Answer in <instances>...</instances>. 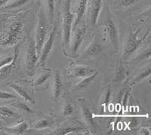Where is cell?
I'll use <instances>...</instances> for the list:
<instances>
[{"label": "cell", "mask_w": 151, "mask_h": 135, "mask_svg": "<svg viewBox=\"0 0 151 135\" xmlns=\"http://www.w3.org/2000/svg\"><path fill=\"white\" fill-rule=\"evenodd\" d=\"M38 60L39 56L36 52L34 40L31 38H27L24 51V64L27 72H33L37 67Z\"/></svg>", "instance_id": "5"}, {"label": "cell", "mask_w": 151, "mask_h": 135, "mask_svg": "<svg viewBox=\"0 0 151 135\" xmlns=\"http://www.w3.org/2000/svg\"><path fill=\"white\" fill-rule=\"evenodd\" d=\"M55 123V120L52 117H46V118H42L38 120L36 123L33 125V128L36 130H42L45 128L51 127Z\"/></svg>", "instance_id": "21"}, {"label": "cell", "mask_w": 151, "mask_h": 135, "mask_svg": "<svg viewBox=\"0 0 151 135\" xmlns=\"http://www.w3.org/2000/svg\"><path fill=\"white\" fill-rule=\"evenodd\" d=\"M51 75H52V70H45V71H43V72L40 73V74H38L36 75V79L33 81V88L35 89H37L38 88H41L42 86L43 87L45 85H46Z\"/></svg>", "instance_id": "17"}, {"label": "cell", "mask_w": 151, "mask_h": 135, "mask_svg": "<svg viewBox=\"0 0 151 135\" xmlns=\"http://www.w3.org/2000/svg\"><path fill=\"white\" fill-rule=\"evenodd\" d=\"M66 72L68 75L79 79L86 78L99 73L96 68L88 65H70Z\"/></svg>", "instance_id": "8"}, {"label": "cell", "mask_w": 151, "mask_h": 135, "mask_svg": "<svg viewBox=\"0 0 151 135\" xmlns=\"http://www.w3.org/2000/svg\"><path fill=\"white\" fill-rule=\"evenodd\" d=\"M140 31H141V29H137L135 30L129 32L127 39H126V41L125 42V45H124L123 52H122V61H126L141 47V45L146 41L147 38L150 35V27L148 28L145 34L139 39L137 37V36L139 34Z\"/></svg>", "instance_id": "2"}, {"label": "cell", "mask_w": 151, "mask_h": 135, "mask_svg": "<svg viewBox=\"0 0 151 135\" xmlns=\"http://www.w3.org/2000/svg\"><path fill=\"white\" fill-rule=\"evenodd\" d=\"M16 99V96L6 91H0V100H13Z\"/></svg>", "instance_id": "31"}, {"label": "cell", "mask_w": 151, "mask_h": 135, "mask_svg": "<svg viewBox=\"0 0 151 135\" xmlns=\"http://www.w3.org/2000/svg\"><path fill=\"white\" fill-rule=\"evenodd\" d=\"M140 1H142V0H116L115 3L119 8L124 9V8L129 7Z\"/></svg>", "instance_id": "27"}, {"label": "cell", "mask_w": 151, "mask_h": 135, "mask_svg": "<svg viewBox=\"0 0 151 135\" xmlns=\"http://www.w3.org/2000/svg\"><path fill=\"white\" fill-rule=\"evenodd\" d=\"M103 51V45L98 40L94 39L86 48L85 54L89 56H97Z\"/></svg>", "instance_id": "19"}, {"label": "cell", "mask_w": 151, "mask_h": 135, "mask_svg": "<svg viewBox=\"0 0 151 135\" xmlns=\"http://www.w3.org/2000/svg\"><path fill=\"white\" fill-rule=\"evenodd\" d=\"M80 109L82 116H83L84 121H86V123L90 125V126L93 127V128L96 126L97 123L94 118V115L90 111L89 109L86 106V105L85 103H81Z\"/></svg>", "instance_id": "18"}, {"label": "cell", "mask_w": 151, "mask_h": 135, "mask_svg": "<svg viewBox=\"0 0 151 135\" xmlns=\"http://www.w3.org/2000/svg\"><path fill=\"white\" fill-rule=\"evenodd\" d=\"M9 86L12 88L17 94H18L21 98L24 100L26 102L29 103L30 104H34L35 101L33 99V98L31 97L30 94H28L27 91H26V89L24 88L22 86L19 85L15 84V83H9Z\"/></svg>", "instance_id": "16"}, {"label": "cell", "mask_w": 151, "mask_h": 135, "mask_svg": "<svg viewBox=\"0 0 151 135\" xmlns=\"http://www.w3.org/2000/svg\"><path fill=\"white\" fill-rule=\"evenodd\" d=\"M83 129L84 128L82 125H71L64 123L57 125L54 128V130L52 131L51 133H49V134L66 135L71 133H75V132H79Z\"/></svg>", "instance_id": "12"}, {"label": "cell", "mask_w": 151, "mask_h": 135, "mask_svg": "<svg viewBox=\"0 0 151 135\" xmlns=\"http://www.w3.org/2000/svg\"><path fill=\"white\" fill-rule=\"evenodd\" d=\"M57 33V26L55 24L53 27L52 29L50 32L48 37L45 39V42L43 44L42 48L41 50L40 57H39V60H38V66L43 67L45 64L47 59L49 57L50 54L52 53V50L54 48V45L55 42V36H56Z\"/></svg>", "instance_id": "7"}, {"label": "cell", "mask_w": 151, "mask_h": 135, "mask_svg": "<svg viewBox=\"0 0 151 135\" xmlns=\"http://www.w3.org/2000/svg\"><path fill=\"white\" fill-rule=\"evenodd\" d=\"M104 33L106 41L109 42L114 51L116 52L119 50V32L117 26L113 19L107 14L104 24Z\"/></svg>", "instance_id": "6"}, {"label": "cell", "mask_w": 151, "mask_h": 135, "mask_svg": "<svg viewBox=\"0 0 151 135\" xmlns=\"http://www.w3.org/2000/svg\"><path fill=\"white\" fill-rule=\"evenodd\" d=\"M29 1L30 0H14L12 2L9 4H6L3 7L5 10H12V9H15L17 8H21L26 5Z\"/></svg>", "instance_id": "24"}, {"label": "cell", "mask_w": 151, "mask_h": 135, "mask_svg": "<svg viewBox=\"0 0 151 135\" xmlns=\"http://www.w3.org/2000/svg\"><path fill=\"white\" fill-rule=\"evenodd\" d=\"M71 1L65 0L63 11V21H62V48L64 53L70 48L72 36V27L73 24L74 15L71 12Z\"/></svg>", "instance_id": "1"}, {"label": "cell", "mask_w": 151, "mask_h": 135, "mask_svg": "<svg viewBox=\"0 0 151 135\" xmlns=\"http://www.w3.org/2000/svg\"><path fill=\"white\" fill-rule=\"evenodd\" d=\"M73 41L70 44V55L73 57H77L78 51L81 47V45L83 43L85 36L86 33V27L83 26L82 27H76L73 30Z\"/></svg>", "instance_id": "9"}, {"label": "cell", "mask_w": 151, "mask_h": 135, "mask_svg": "<svg viewBox=\"0 0 151 135\" xmlns=\"http://www.w3.org/2000/svg\"><path fill=\"white\" fill-rule=\"evenodd\" d=\"M88 2V0H79V2H78V7L76 10L75 20H74L73 24V31L77 27L78 25L80 24L82 19L83 18V16L86 13Z\"/></svg>", "instance_id": "13"}, {"label": "cell", "mask_w": 151, "mask_h": 135, "mask_svg": "<svg viewBox=\"0 0 151 135\" xmlns=\"http://www.w3.org/2000/svg\"><path fill=\"white\" fill-rule=\"evenodd\" d=\"M18 57L19 48L18 45H17L16 48H14V55H13V60H12V61L0 68V80H4V79H7L8 77L10 76V75L12 73V70L17 67V62H18Z\"/></svg>", "instance_id": "11"}, {"label": "cell", "mask_w": 151, "mask_h": 135, "mask_svg": "<svg viewBox=\"0 0 151 135\" xmlns=\"http://www.w3.org/2000/svg\"><path fill=\"white\" fill-rule=\"evenodd\" d=\"M101 9L102 0H91L88 11H89V23L92 27L96 26Z\"/></svg>", "instance_id": "10"}, {"label": "cell", "mask_w": 151, "mask_h": 135, "mask_svg": "<svg viewBox=\"0 0 151 135\" xmlns=\"http://www.w3.org/2000/svg\"><path fill=\"white\" fill-rule=\"evenodd\" d=\"M62 90V78L59 70H55L54 74L53 86H52V97L55 101L58 99Z\"/></svg>", "instance_id": "14"}, {"label": "cell", "mask_w": 151, "mask_h": 135, "mask_svg": "<svg viewBox=\"0 0 151 135\" xmlns=\"http://www.w3.org/2000/svg\"><path fill=\"white\" fill-rule=\"evenodd\" d=\"M98 73L94 74L92 75H90V76L86 77V78H83V79H81V80L79 81L78 83L74 85V89L75 90H81V89L87 87L88 85L89 84H91V82L94 81V79H95V77L98 75Z\"/></svg>", "instance_id": "22"}, {"label": "cell", "mask_w": 151, "mask_h": 135, "mask_svg": "<svg viewBox=\"0 0 151 135\" xmlns=\"http://www.w3.org/2000/svg\"><path fill=\"white\" fill-rule=\"evenodd\" d=\"M73 106L70 102H66L62 107V115L63 116H70L73 114Z\"/></svg>", "instance_id": "29"}, {"label": "cell", "mask_w": 151, "mask_h": 135, "mask_svg": "<svg viewBox=\"0 0 151 135\" xmlns=\"http://www.w3.org/2000/svg\"><path fill=\"white\" fill-rule=\"evenodd\" d=\"M12 106H14L15 109L18 110H21L22 112H25L27 113H33V110L29 108L26 103H24L22 102H15L14 103H12Z\"/></svg>", "instance_id": "28"}, {"label": "cell", "mask_w": 151, "mask_h": 135, "mask_svg": "<svg viewBox=\"0 0 151 135\" xmlns=\"http://www.w3.org/2000/svg\"><path fill=\"white\" fill-rule=\"evenodd\" d=\"M0 116L5 117L14 116V113L7 106H0Z\"/></svg>", "instance_id": "30"}, {"label": "cell", "mask_w": 151, "mask_h": 135, "mask_svg": "<svg viewBox=\"0 0 151 135\" xmlns=\"http://www.w3.org/2000/svg\"><path fill=\"white\" fill-rule=\"evenodd\" d=\"M28 129V124L25 121H21L17 125L12 127H5L3 128L4 131L7 134L21 135L24 134Z\"/></svg>", "instance_id": "15"}, {"label": "cell", "mask_w": 151, "mask_h": 135, "mask_svg": "<svg viewBox=\"0 0 151 135\" xmlns=\"http://www.w3.org/2000/svg\"><path fill=\"white\" fill-rule=\"evenodd\" d=\"M45 2H46L47 9H48L50 21H53L54 16H55V0H45Z\"/></svg>", "instance_id": "26"}, {"label": "cell", "mask_w": 151, "mask_h": 135, "mask_svg": "<svg viewBox=\"0 0 151 135\" xmlns=\"http://www.w3.org/2000/svg\"><path fill=\"white\" fill-rule=\"evenodd\" d=\"M128 75H129V70L125 68L122 63H119L116 70L113 82H116V83L122 82L128 76Z\"/></svg>", "instance_id": "20"}, {"label": "cell", "mask_w": 151, "mask_h": 135, "mask_svg": "<svg viewBox=\"0 0 151 135\" xmlns=\"http://www.w3.org/2000/svg\"><path fill=\"white\" fill-rule=\"evenodd\" d=\"M114 1H116V0H114Z\"/></svg>", "instance_id": "37"}, {"label": "cell", "mask_w": 151, "mask_h": 135, "mask_svg": "<svg viewBox=\"0 0 151 135\" xmlns=\"http://www.w3.org/2000/svg\"><path fill=\"white\" fill-rule=\"evenodd\" d=\"M9 2V0H0V8L4 7Z\"/></svg>", "instance_id": "36"}, {"label": "cell", "mask_w": 151, "mask_h": 135, "mask_svg": "<svg viewBox=\"0 0 151 135\" xmlns=\"http://www.w3.org/2000/svg\"><path fill=\"white\" fill-rule=\"evenodd\" d=\"M150 73H151V69L150 66H148V67L147 69L142 71L141 73H140L138 75H136L135 77L134 78V79L131 82V85H136L138 82H141V81L144 80V79H146L147 78H149L150 76Z\"/></svg>", "instance_id": "23"}, {"label": "cell", "mask_w": 151, "mask_h": 135, "mask_svg": "<svg viewBox=\"0 0 151 135\" xmlns=\"http://www.w3.org/2000/svg\"><path fill=\"white\" fill-rule=\"evenodd\" d=\"M6 19H7L6 16H0V31L2 30V28H3Z\"/></svg>", "instance_id": "35"}, {"label": "cell", "mask_w": 151, "mask_h": 135, "mask_svg": "<svg viewBox=\"0 0 151 135\" xmlns=\"http://www.w3.org/2000/svg\"><path fill=\"white\" fill-rule=\"evenodd\" d=\"M139 134L150 135V129H147V128H141V130L139 131Z\"/></svg>", "instance_id": "34"}, {"label": "cell", "mask_w": 151, "mask_h": 135, "mask_svg": "<svg viewBox=\"0 0 151 135\" xmlns=\"http://www.w3.org/2000/svg\"><path fill=\"white\" fill-rule=\"evenodd\" d=\"M12 60H13V56L1 57V58H0V68L3 67V66L8 64V63H11V62L12 61Z\"/></svg>", "instance_id": "32"}, {"label": "cell", "mask_w": 151, "mask_h": 135, "mask_svg": "<svg viewBox=\"0 0 151 135\" xmlns=\"http://www.w3.org/2000/svg\"><path fill=\"white\" fill-rule=\"evenodd\" d=\"M150 56H151V51H150V47H148L146 50L143 51L142 52L139 54L136 57L134 60H132V63H138V62L144 61L145 60H150Z\"/></svg>", "instance_id": "25"}, {"label": "cell", "mask_w": 151, "mask_h": 135, "mask_svg": "<svg viewBox=\"0 0 151 135\" xmlns=\"http://www.w3.org/2000/svg\"><path fill=\"white\" fill-rule=\"evenodd\" d=\"M24 29V24L21 21H15L9 27L5 34L0 39V45L2 46H12L17 44L21 39Z\"/></svg>", "instance_id": "4"}, {"label": "cell", "mask_w": 151, "mask_h": 135, "mask_svg": "<svg viewBox=\"0 0 151 135\" xmlns=\"http://www.w3.org/2000/svg\"><path fill=\"white\" fill-rule=\"evenodd\" d=\"M47 33H48V25H47L46 18L45 13L43 11L42 6L41 4H39L37 14V24L35 32V45H36V52L38 56L40 57L42 45L46 39Z\"/></svg>", "instance_id": "3"}, {"label": "cell", "mask_w": 151, "mask_h": 135, "mask_svg": "<svg viewBox=\"0 0 151 135\" xmlns=\"http://www.w3.org/2000/svg\"><path fill=\"white\" fill-rule=\"evenodd\" d=\"M130 90H131V88H129L127 89V91H125V94L123 95V98H122V106H123L124 109L126 108V106H127V101H128V98H129V94H130Z\"/></svg>", "instance_id": "33"}]
</instances>
